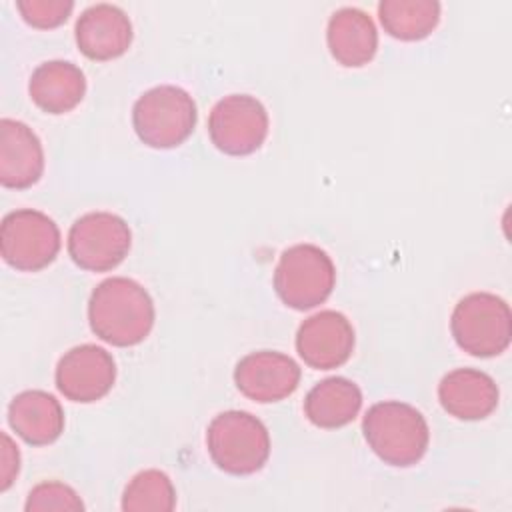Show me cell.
<instances>
[{
	"label": "cell",
	"mask_w": 512,
	"mask_h": 512,
	"mask_svg": "<svg viewBox=\"0 0 512 512\" xmlns=\"http://www.w3.org/2000/svg\"><path fill=\"white\" fill-rule=\"evenodd\" d=\"M16 8L34 28H56L74 10L72 0H18Z\"/></svg>",
	"instance_id": "cell-23"
},
{
	"label": "cell",
	"mask_w": 512,
	"mask_h": 512,
	"mask_svg": "<svg viewBox=\"0 0 512 512\" xmlns=\"http://www.w3.org/2000/svg\"><path fill=\"white\" fill-rule=\"evenodd\" d=\"M60 250L56 222L34 208L8 212L0 224V254L4 262L22 272H36L54 262Z\"/></svg>",
	"instance_id": "cell-7"
},
{
	"label": "cell",
	"mask_w": 512,
	"mask_h": 512,
	"mask_svg": "<svg viewBox=\"0 0 512 512\" xmlns=\"http://www.w3.org/2000/svg\"><path fill=\"white\" fill-rule=\"evenodd\" d=\"M296 350L310 368H338L354 350V328L342 312L320 310L300 324Z\"/></svg>",
	"instance_id": "cell-12"
},
{
	"label": "cell",
	"mask_w": 512,
	"mask_h": 512,
	"mask_svg": "<svg viewBox=\"0 0 512 512\" xmlns=\"http://www.w3.org/2000/svg\"><path fill=\"white\" fill-rule=\"evenodd\" d=\"M198 120L194 98L180 86L162 84L146 90L132 108L138 138L150 148L180 146Z\"/></svg>",
	"instance_id": "cell-5"
},
{
	"label": "cell",
	"mask_w": 512,
	"mask_h": 512,
	"mask_svg": "<svg viewBox=\"0 0 512 512\" xmlns=\"http://www.w3.org/2000/svg\"><path fill=\"white\" fill-rule=\"evenodd\" d=\"M78 50L90 60H112L122 56L132 44V22L114 4H92L76 20Z\"/></svg>",
	"instance_id": "cell-13"
},
{
	"label": "cell",
	"mask_w": 512,
	"mask_h": 512,
	"mask_svg": "<svg viewBox=\"0 0 512 512\" xmlns=\"http://www.w3.org/2000/svg\"><path fill=\"white\" fill-rule=\"evenodd\" d=\"M326 42L336 62L348 68H358L374 58L378 48V30L364 10L346 6L330 16Z\"/></svg>",
	"instance_id": "cell-17"
},
{
	"label": "cell",
	"mask_w": 512,
	"mask_h": 512,
	"mask_svg": "<svg viewBox=\"0 0 512 512\" xmlns=\"http://www.w3.org/2000/svg\"><path fill=\"white\" fill-rule=\"evenodd\" d=\"M116 380V362L96 344H80L64 352L56 366V388L72 402L90 404L104 398Z\"/></svg>",
	"instance_id": "cell-10"
},
{
	"label": "cell",
	"mask_w": 512,
	"mask_h": 512,
	"mask_svg": "<svg viewBox=\"0 0 512 512\" xmlns=\"http://www.w3.org/2000/svg\"><path fill=\"white\" fill-rule=\"evenodd\" d=\"M362 432L372 452L390 466H412L428 450L430 430L420 410L406 402L384 400L368 408Z\"/></svg>",
	"instance_id": "cell-2"
},
{
	"label": "cell",
	"mask_w": 512,
	"mask_h": 512,
	"mask_svg": "<svg viewBox=\"0 0 512 512\" xmlns=\"http://www.w3.org/2000/svg\"><path fill=\"white\" fill-rule=\"evenodd\" d=\"M360 406V388L344 376H330L306 394L304 414L314 426L330 430L350 424L358 416Z\"/></svg>",
	"instance_id": "cell-19"
},
{
	"label": "cell",
	"mask_w": 512,
	"mask_h": 512,
	"mask_svg": "<svg viewBox=\"0 0 512 512\" xmlns=\"http://www.w3.org/2000/svg\"><path fill=\"white\" fill-rule=\"evenodd\" d=\"M0 492L8 490L10 484L14 482V478L18 476L20 470V452L18 446H14L12 438L2 432V452H0Z\"/></svg>",
	"instance_id": "cell-24"
},
{
	"label": "cell",
	"mask_w": 512,
	"mask_h": 512,
	"mask_svg": "<svg viewBox=\"0 0 512 512\" xmlns=\"http://www.w3.org/2000/svg\"><path fill=\"white\" fill-rule=\"evenodd\" d=\"M24 510L26 512H46V510L78 512V510H84V502L80 500L76 490L64 482H40L30 490Z\"/></svg>",
	"instance_id": "cell-22"
},
{
	"label": "cell",
	"mask_w": 512,
	"mask_h": 512,
	"mask_svg": "<svg viewBox=\"0 0 512 512\" xmlns=\"http://www.w3.org/2000/svg\"><path fill=\"white\" fill-rule=\"evenodd\" d=\"M154 302L148 290L132 278L112 276L90 294L88 322L92 332L112 346H136L154 326Z\"/></svg>",
	"instance_id": "cell-1"
},
{
	"label": "cell",
	"mask_w": 512,
	"mask_h": 512,
	"mask_svg": "<svg viewBox=\"0 0 512 512\" xmlns=\"http://www.w3.org/2000/svg\"><path fill=\"white\" fill-rule=\"evenodd\" d=\"M212 462L234 476L258 472L270 456V434L260 418L244 410H226L206 430Z\"/></svg>",
	"instance_id": "cell-3"
},
{
	"label": "cell",
	"mask_w": 512,
	"mask_h": 512,
	"mask_svg": "<svg viewBox=\"0 0 512 512\" xmlns=\"http://www.w3.org/2000/svg\"><path fill=\"white\" fill-rule=\"evenodd\" d=\"M44 172V150L36 132L12 118L0 120V182L6 188H30Z\"/></svg>",
	"instance_id": "cell-14"
},
{
	"label": "cell",
	"mask_w": 512,
	"mask_h": 512,
	"mask_svg": "<svg viewBox=\"0 0 512 512\" xmlns=\"http://www.w3.org/2000/svg\"><path fill=\"white\" fill-rule=\"evenodd\" d=\"M176 506V490L170 476L150 468L138 472L124 488V512H170Z\"/></svg>",
	"instance_id": "cell-21"
},
{
	"label": "cell",
	"mask_w": 512,
	"mask_h": 512,
	"mask_svg": "<svg viewBox=\"0 0 512 512\" xmlns=\"http://www.w3.org/2000/svg\"><path fill=\"white\" fill-rule=\"evenodd\" d=\"M208 134L212 144L224 154H252L268 136V112L250 94L224 96L210 110Z\"/></svg>",
	"instance_id": "cell-9"
},
{
	"label": "cell",
	"mask_w": 512,
	"mask_h": 512,
	"mask_svg": "<svg viewBox=\"0 0 512 512\" xmlns=\"http://www.w3.org/2000/svg\"><path fill=\"white\" fill-rule=\"evenodd\" d=\"M10 428L32 446H46L64 432V410L56 396L44 390H24L8 406Z\"/></svg>",
	"instance_id": "cell-16"
},
{
	"label": "cell",
	"mask_w": 512,
	"mask_h": 512,
	"mask_svg": "<svg viewBox=\"0 0 512 512\" xmlns=\"http://www.w3.org/2000/svg\"><path fill=\"white\" fill-rule=\"evenodd\" d=\"M28 94L48 114H64L76 108L86 94L84 72L68 60H48L34 68Z\"/></svg>",
	"instance_id": "cell-18"
},
{
	"label": "cell",
	"mask_w": 512,
	"mask_h": 512,
	"mask_svg": "<svg viewBox=\"0 0 512 512\" xmlns=\"http://www.w3.org/2000/svg\"><path fill=\"white\" fill-rule=\"evenodd\" d=\"M334 284V262L314 244L286 248L274 270V290L278 298L294 310H310L326 302Z\"/></svg>",
	"instance_id": "cell-6"
},
{
	"label": "cell",
	"mask_w": 512,
	"mask_h": 512,
	"mask_svg": "<svg viewBox=\"0 0 512 512\" xmlns=\"http://www.w3.org/2000/svg\"><path fill=\"white\" fill-rule=\"evenodd\" d=\"M450 330L456 344L478 358L502 354L512 340V312L504 298L472 292L452 310Z\"/></svg>",
	"instance_id": "cell-4"
},
{
	"label": "cell",
	"mask_w": 512,
	"mask_h": 512,
	"mask_svg": "<svg viewBox=\"0 0 512 512\" xmlns=\"http://www.w3.org/2000/svg\"><path fill=\"white\" fill-rule=\"evenodd\" d=\"M378 16L384 30L406 42L426 38L440 22V4L436 0H382Z\"/></svg>",
	"instance_id": "cell-20"
},
{
	"label": "cell",
	"mask_w": 512,
	"mask_h": 512,
	"mask_svg": "<svg viewBox=\"0 0 512 512\" xmlns=\"http://www.w3.org/2000/svg\"><path fill=\"white\" fill-rule=\"evenodd\" d=\"M498 386L494 378L476 368H456L438 384L442 408L458 420H482L498 406Z\"/></svg>",
	"instance_id": "cell-15"
},
{
	"label": "cell",
	"mask_w": 512,
	"mask_h": 512,
	"mask_svg": "<svg viewBox=\"0 0 512 512\" xmlns=\"http://www.w3.org/2000/svg\"><path fill=\"white\" fill-rule=\"evenodd\" d=\"M132 232L124 218L112 212H88L68 232V254L76 266L90 272L116 268L130 252Z\"/></svg>",
	"instance_id": "cell-8"
},
{
	"label": "cell",
	"mask_w": 512,
	"mask_h": 512,
	"mask_svg": "<svg viewBox=\"0 0 512 512\" xmlns=\"http://www.w3.org/2000/svg\"><path fill=\"white\" fill-rule=\"evenodd\" d=\"M234 382L236 388L254 402H280L296 392L300 384V366L288 354L258 350L238 360Z\"/></svg>",
	"instance_id": "cell-11"
}]
</instances>
